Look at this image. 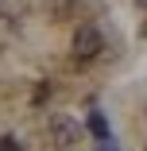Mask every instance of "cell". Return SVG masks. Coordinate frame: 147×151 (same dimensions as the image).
Returning a JSON list of instances; mask_svg holds the SVG:
<instances>
[{"label": "cell", "mask_w": 147, "mask_h": 151, "mask_svg": "<svg viewBox=\"0 0 147 151\" xmlns=\"http://www.w3.org/2000/svg\"><path fill=\"white\" fill-rule=\"evenodd\" d=\"M70 50H74V58H77V62H93V58L105 50V35L97 31L93 23H81L77 31H74V43H70Z\"/></svg>", "instance_id": "cell-1"}, {"label": "cell", "mask_w": 147, "mask_h": 151, "mask_svg": "<svg viewBox=\"0 0 147 151\" xmlns=\"http://www.w3.org/2000/svg\"><path fill=\"white\" fill-rule=\"evenodd\" d=\"M50 139H54L58 151H70V147L81 143V124L70 116H50Z\"/></svg>", "instance_id": "cell-2"}, {"label": "cell", "mask_w": 147, "mask_h": 151, "mask_svg": "<svg viewBox=\"0 0 147 151\" xmlns=\"http://www.w3.org/2000/svg\"><path fill=\"white\" fill-rule=\"evenodd\" d=\"M74 8H77V0H50V12H54V19H66V16H74Z\"/></svg>", "instance_id": "cell-3"}, {"label": "cell", "mask_w": 147, "mask_h": 151, "mask_svg": "<svg viewBox=\"0 0 147 151\" xmlns=\"http://www.w3.org/2000/svg\"><path fill=\"white\" fill-rule=\"evenodd\" d=\"M89 132H93L97 139H108V124H105L101 112H89Z\"/></svg>", "instance_id": "cell-4"}, {"label": "cell", "mask_w": 147, "mask_h": 151, "mask_svg": "<svg viewBox=\"0 0 147 151\" xmlns=\"http://www.w3.org/2000/svg\"><path fill=\"white\" fill-rule=\"evenodd\" d=\"M0 151H23V143L16 136H0Z\"/></svg>", "instance_id": "cell-5"}, {"label": "cell", "mask_w": 147, "mask_h": 151, "mask_svg": "<svg viewBox=\"0 0 147 151\" xmlns=\"http://www.w3.org/2000/svg\"><path fill=\"white\" fill-rule=\"evenodd\" d=\"M101 151H116V143H112V136H108V139H101Z\"/></svg>", "instance_id": "cell-6"}, {"label": "cell", "mask_w": 147, "mask_h": 151, "mask_svg": "<svg viewBox=\"0 0 147 151\" xmlns=\"http://www.w3.org/2000/svg\"><path fill=\"white\" fill-rule=\"evenodd\" d=\"M136 4H139V8H143V12H147V0H136Z\"/></svg>", "instance_id": "cell-7"}, {"label": "cell", "mask_w": 147, "mask_h": 151, "mask_svg": "<svg viewBox=\"0 0 147 151\" xmlns=\"http://www.w3.org/2000/svg\"><path fill=\"white\" fill-rule=\"evenodd\" d=\"M143 35H147V23H143Z\"/></svg>", "instance_id": "cell-8"}, {"label": "cell", "mask_w": 147, "mask_h": 151, "mask_svg": "<svg viewBox=\"0 0 147 151\" xmlns=\"http://www.w3.org/2000/svg\"><path fill=\"white\" fill-rule=\"evenodd\" d=\"M0 16H4V12H0Z\"/></svg>", "instance_id": "cell-9"}, {"label": "cell", "mask_w": 147, "mask_h": 151, "mask_svg": "<svg viewBox=\"0 0 147 151\" xmlns=\"http://www.w3.org/2000/svg\"><path fill=\"white\" fill-rule=\"evenodd\" d=\"M143 151H147V147H143Z\"/></svg>", "instance_id": "cell-10"}]
</instances>
